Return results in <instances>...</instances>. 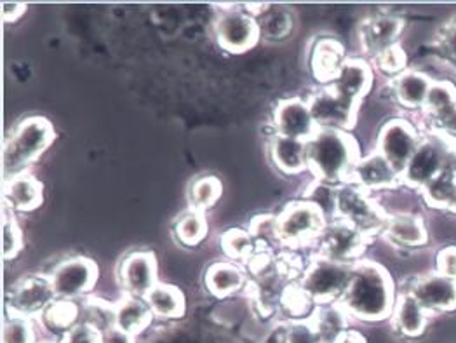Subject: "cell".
I'll use <instances>...</instances> for the list:
<instances>
[{"label": "cell", "instance_id": "4", "mask_svg": "<svg viewBox=\"0 0 456 343\" xmlns=\"http://www.w3.org/2000/svg\"><path fill=\"white\" fill-rule=\"evenodd\" d=\"M328 224L330 220L324 216V213L315 204L304 199L286 204L277 215L279 237L284 249L315 246Z\"/></svg>", "mask_w": 456, "mask_h": 343}, {"label": "cell", "instance_id": "2", "mask_svg": "<svg viewBox=\"0 0 456 343\" xmlns=\"http://www.w3.org/2000/svg\"><path fill=\"white\" fill-rule=\"evenodd\" d=\"M359 160V145L346 131L317 129L306 142V164L312 178L331 187L348 184Z\"/></svg>", "mask_w": 456, "mask_h": 343}, {"label": "cell", "instance_id": "52", "mask_svg": "<svg viewBox=\"0 0 456 343\" xmlns=\"http://www.w3.org/2000/svg\"><path fill=\"white\" fill-rule=\"evenodd\" d=\"M335 343H368L366 337L355 330H346L335 340Z\"/></svg>", "mask_w": 456, "mask_h": 343}, {"label": "cell", "instance_id": "19", "mask_svg": "<svg viewBox=\"0 0 456 343\" xmlns=\"http://www.w3.org/2000/svg\"><path fill=\"white\" fill-rule=\"evenodd\" d=\"M346 61L345 47L337 38H317L310 49V74L322 87L331 86L340 74L343 63Z\"/></svg>", "mask_w": 456, "mask_h": 343}, {"label": "cell", "instance_id": "12", "mask_svg": "<svg viewBox=\"0 0 456 343\" xmlns=\"http://www.w3.org/2000/svg\"><path fill=\"white\" fill-rule=\"evenodd\" d=\"M421 143L417 127L406 118H390L381 126L377 140V152L383 155L390 166L403 175L406 164Z\"/></svg>", "mask_w": 456, "mask_h": 343}, {"label": "cell", "instance_id": "41", "mask_svg": "<svg viewBox=\"0 0 456 343\" xmlns=\"http://www.w3.org/2000/svg\"><path fill=\"white\" fill-rule=\"evenodd\" d=\"M337 189L338 187H331L328 184L312 180L302 193V199L315 204L324 213V216L330 222H333L337 220Z\"/></svg>", "mask_w": 456, "mask_h": 343}, {"label": "cell", "instance_id": "49", "mask_svg": "<svg viewBox=\"0 0 456 343\" xmlns=\"http://www.w3.org/2000/svg\"><path fill=\"white\" fill-rule=\"evenodd\" d=\"M28 4L27 2H5L2 4V20L4 23H14L27 12Z\"/></svg>", "mask_w": 456, "mask_h": 343}, {"label": "cell", "instance_id": "29", "mask_svg": "<svg viewBox=\"0 0 456 343\" xmlns=\"http://www.w3.org/2000/svg\"><path fill=\"white\" fill-rule=\"evenodd\" d=\"M82 306L70 300H54L38 317L44 331L49 335L63 339L69 331H72L77 324H80Z\"/></svg>", "mask_w": 456, "mask_h": 343}, {"label": "cell", "instance_id": "31", "mask_svg": "<svg viewBox=\"0 0 456 343\" xmlns=\"http://www.w3.org/2000/svg\"><path fill=\"white\" fill-rule=\"evenodd\" d=\"M321 343H335V340L348 330V314L340 304L319 306L310 317Z\"/></svg>", "mask_w": 456, "mask_h": 343}, {"label": "cell", "instance_id": "53", "mask_svg": "<svg viewBox=\"0 0 456 343\" xmlns=\"http://www.w3.org/2000/svg\"><path fill=\"white\" fill-rule=\"evenodd\" d=\"M452 209L456 211V192H455V199H453V204H452Z\"/></svg>", "mask_w": 456, "mask_h": 343}, {"label": "cell", "instance_id": "7", "mask_svg": "<svg viewBox=\"0 0 456 343\" xmlns=\"http://www.w3.org/2000/svg\"><path fill=\"white\" fill-rule=\"evenodd\" d=\"M337 218L361 230L370 239L383 233L388 215L370 197L368 192L345 184L337 189Z\"/></svg>", "mask_w": 456, "mask_h": 343}, {"label": "cell", "instance_id": "54", "mask_svg": "<svg viewBox=\"0 0 456 343\" xmlns=\"http://www.w3.org/2000/svg\"><path fill=\"white\" fill-rule=\"evenodd\" d=\"M44 343H49V342H44Z\"/></svg>", "mask_w": 456, "mask_h": 343}, {"label": "cell", "instance_id": "1", "mask_svg": "<svg viewBox=\"0 0 456 343\" xmlns=\"http://www.w3.org/2000/svg\"><path fill=\"white\" fill-rule=\"evenodd\" d=\"M395 300V286L387 268L373 260H359L338 304L348 317L379 323L392 317Z\"/></svg>", "mask_w": 456, "mask_h": 343}, {"label": "cell", "instance_id": "28", "mask_svg": "<svg viewBox=\"0 0 456 343\" xmlns=\"http://www.w3.org/2000/svg\"><path fill=\"white\" fill-rule=\"evenodd\" d=\"M432 80L417 70H406L392 80V94L397 103L410 110L423 109Z\"/></svg>", "mask_w": 456, "mask_h": 343}, {"label": "cell", "instance_id": "43", "mask_svg": "<svg viewBox=\"0 0 456 343\" xmlns=\"http://www.w3.org/2000/svg\"><path fill=\"white\" fill-rule=\"evenodd\" d=\"M375 60L377 69L385 76L395 77L401 76L406 72V53L401 49V45H394L387 51H383Z\"/></svg>", "mask_w": 456, "mask_h": 343}, {"label": "cell", "instance_id": "50", "mask_svg": "<svg viewBox=\"0 0 456 343\" xmlns=\"http://www.w3.org/2000/svg\"><path fill=\"white\" fill-rule=\"evenodd\" d=\"M262 343H288V323L281 321L277 323L264 339Z\"/></svg>", "mask_w": 456, "mask_h": 343}, {"label": "cell", "instance_id": "6", "mask_svg": "<svg viewBox=\"0 0 456 343\" xmlns=\"http://www.w3.org/2000/svg\"><path fill=\"white\" fill-rule=\"evenodd\" d=\"M215 25L213 32L218 45L228 54H244L255 49L262 38V29L255 16H251L244 5L227 4Z\"/></svg>", "mask_w": 456, "mask_h": 343}, {"label": "cell", "instance_id": "10", "mask_svg": "<svg viewBox=\"0 0 456 343\" xmlns=\"http://www.w3.org/2000/svg\"><path fill=\"white\" fill-rule=\"evenodd\" d=\"M368 242V235L337 218L326 225V229L317 239L315 255L330 258L338 264L354 265L361 260Z\"/></svg>", "mask_w": 456, "mask_h": 343}, {"label": "cell", "instance_id": "37", "mask_svg": "<svg viewBox=\"0 0 456 343\" xmlns=\"http://www.w3.org/2000/svg\"><path fill=\"white\" fill-rule=\"evenodd\" d=\"M455 192L456 176L444 171L421 189L427 206L434 209H452Z\"/></svg>", "mask_w": 456, "mask_h": 343}, {"label": "cell", "instance_id": "48", "mask_svg": "<svg viewBox=\"0 0 456 343\" xmlns=\"http://www.w3.org/2000/svg\"><path fill=\"white\" fill-rule=\"evenodd\" d=\"M439 44L446 54L456 60V18L452 20L446 27H443L439 34Z\"/></svg>", "mask_w": 456, "mask_h": 343}, {"label": "cell", "instance_id": "5", "mask_svg": "<svg viewBox=\"0 0 456 343\" xmlns=\"http://www.w3.org/2000/svg\"><path fill=\"white\" fill-rule=\"evenodd\" d=\"M352 270L354 265L338 264L315 255L310 258L298 282L315 306H331L340 302L350 282Z\"/></svg>", "mask_w": 456, "mask_h": 343}, {"label": "cell", "instance_id": "30", "mask_svg": "<svg viewBox=\"0 0 456 343\" xmlns=\"http://www.w3.org/2000/svg\"><path fill=\"white\" fill-rule=\"evenodd\" d=\"M171 233H173V239L182 248L193 249V248L200 246L208 239V233H209V224H208L206 213L187 209L173 222Z\"/></svg>", "mask_w": 456, "mask_h": 343}, {"label": "cell", "instance_id": "3", "mask_svg": "<svg viewBox=\"0 0 456 343\" xmlns=\"http://www.w3.org/2000/svg\"><path fill=\"white\" fill-rule=\"evenodd\" d=\"M56 140L54 126L42 115H30L21 118L9 136L2 151L4 178H12L28 173V167L51 149Z\"/></svg>", "mask_w": 456, "mask_h": 343}, {"label": "cell", "instance_id": "14", "mask_svg": "<svg viewBox=\"0 0 456 343\" xmlns=\"http://www.w3.org/2000/svg\"><path fill=\"white\" fill-rule=\"evenodd\" d=\"M312 117L319 129L346 131L355 126L359 105L342 98L333 87L326 86L306 98Z\"/></svg>", "mask_w": 456, "mask_h": 343}, {"label": "cell", "instance_id": "20", "mask_svg": "<svg viewBox=\"0 0 456 343\" xmlns=\"http://www.w3.org/2000/svg\"><path fill=\"white\" fill-rule=\"evenodd\" d=\"M404 30V21L394 14H379L368 18L359 27V38L362 49L377 58L383 51L397 45V38L401 37Z\"/></svg>", "mask_w": 456, "mask_h": 343}, {"label": "cell", "instance_id": "38", "mask_svg": "<svg viewBox=\"0 0 456 343\" xmlns=\"http://www.w3.org/2000/svg\"><path fill=\"white\" fill-rule=\"evenodd\" d=\"M262 29V36L272 40L284 38L293 29V18L291 14L281 7V5H272L268 4L265 11L256 18Z\"/></svg>", "mask_w": 456, "mask_h": 343}, {"label": "cell", "instance_id": "23", "mask_svg": "<svg viewBox=\"0 0 456 343\" xmlns=\"http://www.w3.org/2000/svg\"><path fill=\"white\" fill-rule=\"evenodd\" d=\"M268 157L272 166L284 176H298L308 171L306 142L273 135L268 138Z\"/></svg>", "mask_w": 456, "mask_h": 343}, {"label": "cell", "instance_id": "27", "mask_svg": "<svg viewBox=\"0 0 456 343\" xmlns=\"http://www.w3.org/2000/svg\"><path fill=\"white\" fill-rule=\"evenodd\" d=\"M153 314L151 306L143 298L124 297L115 304V328L138 337L147 331L153 323Z\"/></svg>", "mask_w": 456, "mask_h": 343}, {"label": "cell", "instance_id": "51", "mask_svg": "<svg viewBox=\"0 0 456 343\" xmlns=\"http://www.w3.org/2000/svg\"><path fill=\"white\" fill-rule=\"evenodd\" d=\"M103 343H136V337H133L118 328H112L110 331H107L103 335Z\"/></svg>", "mask_w": 456, "mask_h": 343}, {"label": "cell", "instance_id": "32", "mask_svg": "<svg viewBox=\"0 0 456 343\" xmlns=\"http://www.w3.org/2000/svg\"><path fill=\"white\" fill-rule=\"evenodd\" d=\"M222 195H224V182L218 176L208 175V176L195 178L191 180L187 189L189 209L206 213L218 204Z\"/></svg>", "mask_w": 456, "mask_h": 343}, {"label": "cell", "instance_id": "25", "mask_svg": "<svg viewBox=\"0 0 456 343\" xmlns=\"http://www.w3.org/2000/svg\"><path fill=\"white\" fill-rule=\"evenodd\" d=\"M392 321L401 335L417 339L427 328V310L419 306V300L410 291H401L397 293Z\"/></svg>", "mask_w": 456, "mask_h": 343}, {"label": "cell", "instance_id": "47", "mask_svg": "<svg viewBox=\"0 0 456 343\" xmlns=\"http://www.w3.org/2000/svg\"><path fill=\"white\" fill-rule=\"evenodd\" d=\"M437 133L441 138L450 140V142H456V107L450 112L444 115L443 118L434 122Z\"/></svg>", "mask_w": 456, "mask_h": 343}, {"label": "cell", "instance_id": "9", "mask_svg": "<svg viewBox=\"0 0 456 343\" xmlns=\"http://www.w3.org/2000/svg\"><path fill=\"white\" fill-rule=\"evenodd\" d=\"M56 298L49 275H25L18 279L5 293L7 315L27 319L40 317Z\"/></svg>", "mask_w": 456, "mask_h": 343}, {"label": "cell", "instance_id": "26", "mask_svg": "<svg viewBox=\"0 0 456 343\" xmlns=\"http://www.w3.org/2000/svg\"><path fill=\"white\" fill-rule=\"evenodd\" d=\"M145 302L151 306L155 319L176 321V319H183L187 314L185 293L173 284L159 282L145 297Z\"/></svg>", "mask_w": 456, "mask_h": 343}, {"label": "cell", "instance_id": "40", "mask_svg": "<svg viewBox=\"0 0 456 343\" xmlns=\"http://www.w3.org/2000/svg\"><path fill=\"white\" fill-rule=\"evenodd\" d=\"M23 232L16 222V215L9 209H4L2 218V258L4 262H12L23 251Z\"/></svg>", "mask_w": 456, "mask_h": 343}, {"label": "cell", "instance_id": "39", "mask_svg": "<svg viewBox=\"0 0 456 343\" xmlns=\"http://www.w3.org/2000/svg\"><path fill=\"white\" fill-rule=\"evenodd\" d=\"M80 323H86L103 335L115 328V304H109L100 298H86L82 306Z\"/></svg>", "mask_w": 456, "mask_h": 343}, {"label": "cell", "instance_id": "34", "mask_svg": "<svg viewBox=\"0 0 456 343\" xmlns=\"http://www.w3.org/2000/svg\"><path fill=\"white\" fill-rule=\"evenodd\" d=\"M317 306L312 302V298L304 291L300 282H289L282 293L279 312L282 314L284 321H308Z\"/></svg>", "mask_w": 456, "mask_h": 343}, {"label": "cell", "instance_id": "8", "mask_svg": "<svg viewBox=\"0 0 456 343\" xmlns=\"http://www.w3.org/2000/svg\"><path fill=\"white\" fill-rule=\"evenodd\" d=\"M100 279V267L94 260L86 257H72L53 268L49 281L60 300L77 302L86 298Z\"/></svg>", "mask_w": 456, "mask_h": 343}, {"label": "cell", "instance_id": "11", "mask_svg": "<svg viewBox=\"0 0 456 343\" xmlns=\"http://www.w3.org/2000/svg\"><path fill=\"white\" fill-rule=\"evenodd\" d=\"M117 282L126 297L143 298L152 291L159 281L157 257L151 249L129 251L117 265Z\"/></svg>", "mask_w": 456, "mask_h": 343}, {"label": "cell", "instance_id": "42", "mask_svg": "<svg viewBox=\"0 0 456 343\" xmlns=\"http://www.w3.org/2000/svg\"><path fill=\"white\" fill-rule=\"evenodd\" d=\"M2 343H37L36 326L32 319L7 315L2 330Z\"/></svg>", "mask_w": 456, "mask_h": 343}, {"label": "cell", "instance_id": "44", "mask_svg": "<svg viewBox=\"0 0 456 343\" xmlns=\"http://www.w3.org/2000/svg\"><path fill=\"white\" fill-rule=\"evenodd\" d=\"M288 343H321V339L310 319L293 321L288 323Z\"/></svg>", "mask_w": 456, "mask_h": 343}, {"label": "cell", "instance_id": "18", "mask_svg": "<svg viewBox=\"0 0 456 343\" xmlns=\"http://www.w3.org/2000/svg\"><path fill=\"white\" fill-rule=\"evenodd\" d=\"M249 284L248 270L230 260L215 262L204 270L202 286L216 300H225L240 291H246Z\"/></svg>", "mask_w": 456, "mask_h": 343}, {"label": "cell", "instance_id": "35", "mask_svg": "<svg viewBox=\"0 0 456 343\" xmlns=\"http://www.w3.org/2000/svg\"><path fill=\"white\" fill-rule=\"evenodd\" d=\"M249 233L256 244V253L279 255L284 248L279 237L277 215H258L249 224Z\"/></svg>", "mask_w": 456, "mask_h": 343}, {"label": "cell", "instance_id": "16", "mask_svg": "<svg viewBox=\"0 0 456 343\" xmlns=\"http://www.w3.org/2000/svg\"><path fill=\"white\" fill-rule=\"evenodd\" d=\"M410 291L427 312H448L456 308V281L441 274H428L411 281Z\"/></svg>", "mask_w": 456, "mask_h": 343}, {"label": "cell", "instance_id": "22", "mask_svg": "<svg viewBox=\"0 0 456 343\" xmlns=\"http://www.w3.org/2000/svg\"><path fill=\"white\" fill-rule=\"evenodd\" d=\"M371 86L373 70L370 63L357 58H346L340 74L330 87H333L345 100L359 105L362 98L371 91Z\"/></svg>", "mask_w": 456, "mask_h": 343}, {"label": "cell", "instance_id": "17", "mask_svg": "<svg viewBox=\"0 0 456 343\" xmlns=\"http://www.w3.org/2000/svg\"><path fill=\"white\" fill-rule=\"evenodd\" d=\"M348 184L371 193L395 189L401 184V175L390 166V162L383 155L375 151L366 157H361L350 175Z\"/></svg>", "mask_w": 456, "mask_h": 343}, {"label": "cell", "instance_id": "45", "mask_svg": "<svg viewBox=\"0 0 456 343\" xmlns=\"http://www.w3.org/2000/svg\"><path fill=\"white\" fill-rule=\"evenodd\" d=\"M60 343H103V333L86 323H80Z\"/></svg>", "mask_w": 456, "mask_h": 343}, {"label": "cell", "instance_id": "46", "mask_svg": "<svg viewBox=\"0 0 456 343\" xmlns=\"http://www.w3.org/2000/svg\"><path fill=\"white\" fill-rule=\"evenodd\" d=\"M437 274L456 281V246L444 248L437 253Z\"/></svg>", "mask_w": 456, "mask_h": 343}, {"label": "cell", "instance_id": "33", "mask_svg": "<svg viewBox=\"0 0 456 343\" xmlns=\"http://www.w3.org/2000/svg\"><path fill=\"white\" fill-rule=\"evenodd\" d=\"M220 248L230 260L239 265H246L256 255V244L249 233V230L228 229L220 237Z\"/></svg>", "mask_w": 456, "mask_h": 343}, {"label": "cell", "instance_id": "24", "mask_svg": "<svg viewBox=\"0 0 456 343\" xmlns=\"http://www.w3.org/2000/svg\"><path fill=\"white\" fill-rule=\"evenodd\" d=\"M383 235L401 248H421L428 241V232L423 220L410 213L392 215L387 220Z\"/></svg>", "mask_w": 456, "mask_h": 343}, {"label": "cell", "instance_id": "36", "mask_svg": "<svg viewBox=\"0 0 456 343\" xmlns=\"http://www.w3.org/2000/svg\"><path fill=\"white\" fill-rule=\"evenodd\" d=\"M456 107V87L448 82V80H441V82H432L430 91L427 94L425 105H423V112L430 117L432 124L439 118H443L444 115L450 114Z\"/></svg>", "mask_w": 456, "mask_h": 343}, {"label": "cell", "instance_id": "13", "mask_svg": "<svg viewBox=\"0 0 456 343\" xmlns=\"http://www.w3.org/2000/svg\"><path fill=\"white\" fill-rule=\"evenodd\" d=\"M450 145L452 143L441 136L421 138L417 152L413 153L401 175V184L421 191L428 182L444 171V160Z\"/></svg>", "mask_w": 456, "mask_h": 343}, {"label": "cell", "instance_id": "21", "mask_svg": "<svg viewBox=\"0 0 456 343\" xmlns=\"http://www.w3.org/2000/svg\"><path fill=\"white\" fill-rule=\"evenodd\" d=\"M44 204V185L37 176L23 173L4 180V206L14 215L37 211Z\"/></svg>", "mask_w": 456, "mask_h": 343}, {"label": "cell", "instance_id": "15", "mask_svg": "<svg viewBox=\"0 0 456 343\" xmlns=\"http://www.w3.org/2000/svg\"><path fill=\"white\" fill-rule=\"evenodd\" d=\"M272 129L279 136L308 142L317 133V124L304 98H284L272 115Z\"/></svg>", "mask_w": 456, "mask_h": 343}]
</instances>
